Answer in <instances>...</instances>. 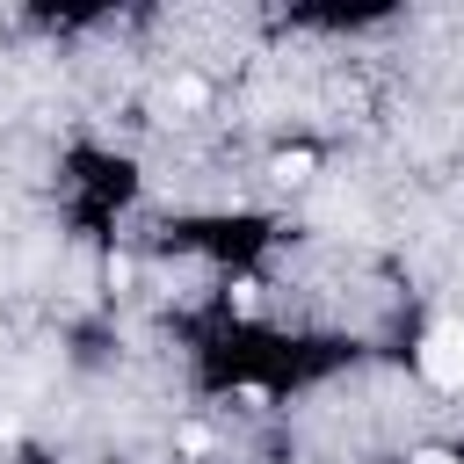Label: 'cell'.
<instances>
[{
	"label": "cell",
	"instance_id": "obj_1",
	"mask_svg": "<svg viewBox=\"0 0 464 464\" xmlns=\"http://www.w3.org/2000/svg\"><path fill=\"white\" fill-rule=\"evenodd\" d=\"M420 377L435 392H464V319H435L420 341Z\"/></svg>",
	"mask_w": 464,
	"mask_h": 464
},
{
	"label": "cell",
	"instance_id": "obj_2",
	"mask_svg": "<svg viewBox=\"0 0 464 464\" xmlns=\"http://www.w3.org/2000/svg\"><path fill=\"white\" fill-rule=\"evenodd\" d=\"M312 167H319V152H312V145H290V152H276V181H312Z\"/></svg>",
	"mask_w": 464,
	"mask_h": 464
},
{
	"label": "cell",
	"instance_id": "obj_3",
	"mask_svg": "<svg viewBox=\"0 0 464 464\" xmlns=\"http://www.w3.org/2000/svg\"><path fill=\"white\" fill-rule=\"evenodd\" d=\"M203 94H210V87H203V80H196V72H181V80H174V102H181V109H196V102H203Z\"/></svg>",
	"mask_w": 464,
	"mask_h": 464
},
{
	"label": "cell",
	"instance_id": "obj_4",
	"mask_svg": "<svg viewBox=\"0 0 464 464\" xmlns=\"http://www.w3.org/2000/svg\"><path fill=\"white\" fill-rule=\"evenodd\" d=\"M406 464H457V457H450V450H413Z\"/></svg>",
	"mask_w": 464,
	"mask_h": 464
}]
</instances>
